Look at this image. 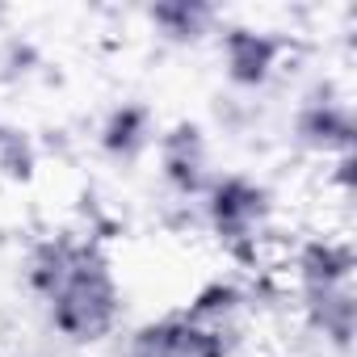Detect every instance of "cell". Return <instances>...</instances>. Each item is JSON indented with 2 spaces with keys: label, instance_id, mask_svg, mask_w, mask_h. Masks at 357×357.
<instances>
[{
  "label": "cell",
  "instance_id": "cell-11",
  "mask_svg": "<svg viewBox=\"0 0 357 357\" xmlns=\"http://www.w3.org/2000/svg\"><path fill=\"white\" fill-rule=\"evenodd\" d=\"M248 303V290L236 282V278H211L185 307H181V315L185 319H194V324H211V328H227L236 315H240V307Z\"/></svg>",
  "mask_w": 357,
  "mask_h": 357
},
{
  "label": "cell",
  "instance_id": "cell-10",
  "mask_svg": "<svg viewBox=\"0 0 357 357\" xmlns=\"http://www.w3.org/2000/svg\"><path fill=\"white\" fill-rule=\"evenodd\" d=\"M190 336H194V324L181 311H168L130 332L126 357H190Z\"/></svg>",
  "mask_w": 357,
  "mask_h": 357
},
{
  "label": "cell",
  "instance_id": "cell-13",
  "mask_svg": "<svg viewBox=\"0 0 357 357\" xmlns=\"http://www.w3.org/2000/svg\"><path fill=\"white\" fill-rule=\"evenodd\" d=\"M9 130H13V126H5V122H0V143H5V139H9Z\"/></svg>",
  "mask_w": 357,
  "mask_h": 357
},
{
  "label": "cell",
  "instance_id": "cell-6",
  "mask_svg": "<svg viewBox=\"0 0 357 357\" xmlns=\"http://www.w3.org/2000/svg\"><path fill=\"white\" fill-rule=\"evenodd\" d=\"M290 265H294L298 294H311V290L349 286L353 269H357V257H353V244L340 240V236H311V240L294 244Z\"/></svg>",
  "mask_w": 357,
  "mask_h": 357
},
{
  "label": "cell",
  "instance_id": "cell-2",
  "mask_svg": "<svg viewBox=\"0 0 357 357\" xmlns=\"http://www.w3.org/2000/svg\"><path fill=\"white\" fill-rule=\"evenodd\" d=\"M202 211H206V227L215 231V240L227 248V257L244 273H273L265 257L273 194L261 181H252L244 172L211 176V185L202 194Z\"/></svg>",
  "mask_w": 357,
  "mask_h": 357
},
{
  "label": "cell",
  "instance_id": "cell-9",
  "mask_svg": "<svg viewBox=\"0 0 357 357\" xmlns=\"http://www.w3.org/2000/svg\"><path fill=\"white\" fill-rule=\"evenodd\" d=\"M143 17L168 43H198L219 22V13L211 5H202V0H160V5H151Z\"/></svg>",
  "mask_w": 357,
  "mask_h": 357
},
{
  "label": "cell",
  "instance_id": "cell-8",
  "mask_svg": "<svg viewBox=\"0 0 357 357\" xmlns=\"http://www.w3.org/2000/svg\"><path fill=\"white\" fill-rule=\"evenodd\" d=\"M303 315H307V328L319 332L328 344L349 349V340L357 332V294H353V286L311 290V294H303Z\"/></svg>",
  "mask_w": 357,
  "mask_h": 357
},
{
  "label": "cell",
  "instance_id": "cell-1",
  "mask_svg": "<svg viewBox=\"0 0 357 357\" xmlns=\"http://www.w3.org/2000/svg\"><path fill=\"white\" fill-rule=\"evenodd\" d=\"M47 315H51V328L72 344H97V340L114 336V328L122 319V286H118L105 244H97L80 231L72 265H68L59 290L47 298Z\"/></svg>",
  "mask_w": 357,
  "mask_h": 357
},
{
  "label": "cell",
  "instance_id": "cell-12",
  "mask_svg": "<svg viewBox=\"0 0 357 357\" xmlns=\"http://www.w3.org/2000/svg\"><path fill=\"white\" fill-rule=\"evenodd\" d=\"M0 172H5L9 181H34V172H38V147L30 143V135L9 130V139L0 143Z\"/></svg>",
  "mask_w": 357,
  "mask_h": 357
},
{
  "label": "cell",
  "instance_id": "cell-7",
  "mask_svg": "<svg viewBox=\"0 0 357 357\" xmlns=\"http://www.w3.org/2000/svg\"><path fill=\"white\" fill-rule=\"evenodd\" d=\"M97 143L109 160H139L151 143H155V118L143 101H122L105 114Z\"/></svg>",
  "mask_w": 357,
  "mask_h": 357
},
{
  "label": "cell",
  "instance_id": "cell-4",
  "mask_svg": "<svg viewBox=\"0 0 357 357\" xmlns=\"http://www.w3.org/2000/svg\"><path fill=\"white\" fill-rule=\"evenodd\" d=\"M160 147V172L164 185L176 198H202L211 185V155H206V135L198 122H176L164 135H155Z\"/></svg>",
  "mask_w": 357,
  "mask_h": 357
},
{
  "label": "cell",
  "instance_id": "cell-3",
  "mask_svg": "<svg viewBox=\"0 0 357 357\" xmlns=\"http://www.w3.org/2000/svg\"><path fill=\"white\" fill-rule=\"evenodd\" d=\"M223 51V72L236 89H265L278 68L290 59V43L273 30H248V26H231L219 38Z\"/></svg>",
  "mask_w": 357,
  "mask_h": 357
},
{
  "label": "cell",
  "instance_id": "cell-5",
  "mask_svg": "<svg viewBox=\"0 0 357 357\" xmlns=\"http://www.w3.org/2000/svg\"><path fill=\"white\" fill-rule=\"evenodd\" d=\"M294 139L307 147V151H319V155H349L353 143H357V122H353V109L349 101L340 97H328L324 89L311 93L298 114H294Z\"/></svg>",
  "mask_w": 357,
  "mask_h": 357
}]
</instances>
